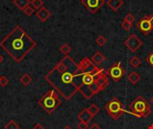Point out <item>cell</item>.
Listing matches in <instances>:
<instances>
[{
  "label": "cell",
  "mask_w": 153,
  "mask_h": 129,
  "mask_svg": "<svg viewBox=\"0 0 153 129\" xmlns=\"http://www.w3.org/2000/svg\"><path fill=\"white\" fill-rule=\"evenodd\" d=\"M128 109L130 114L137 118H147L152 113L149 102L143 96H138L135 98L129 104Z\"/></svg>",
  "instance_id": "cell-4"
},
{
  "label": "cell",
  "mask_w": 153,
  "mask_h": 129,
  "mask_svg": "<svg viewBox=\"0 0 153 129\" xmlns=\"http://www.w3.org/2000/svg\"><path fill=\"white\" fill-rule=\"evenodd\" d=\"M136 27L138 30H140L143 34H148L152 30V23L150 22V19H149V16H145L143 17V19H141L137 24H136Z\"/></svg>",
  "instance_id": "cell-11"
},
{
  "label": "cell",
  "mask_w": 153,
  "mask_h": 129,
  "mask_svg": "<svg viewBox=\"0 0 153 129\" xmlns=\"http://www.w3.org/2000/svg\"><path fill=\"white\" fill-rule=\"evenodd\" d=\"M132 25H133L132 23H129L128 22H126V21L122 22V23H121V27H122L125 31H128L131 30Z\"/></svg>",
  "instance_id": "cell-26"
},
{
  "label": "cell",
  "mask_w": 153,
  "mask_h": 129,
  "mask_svg": "<svg viewBox=\"0 0 153 129\" xmlns=\"http://www.w3.org/2000/svg\"><path fill=\"white\" fill-rule=\"evenodd\" d=\"M125 74H126V71L122 67L121 62L116 63L107 71V75L110 76V78L113 79V81L115 82H118L125 75Z\"/></svg>",
  "instance_id": "cell-7"
},
{
  "label": "cell",
  "mask_w": 153,
  "mask_h": 129,
  "mask_svg": "<svg viewBox=\"0 0 153 129\" xmlns=\"http://www.w3.org/2000/svg\"><path fill=\"white\" fill-rule=\"evenodd\" d=\"M88 111L90 112V114H91L92 117H94V116H96V115L100 112V108H99V106L96 105V104H91V105L88 108Z\"/></svg>",
  "instance_id": "cell-19"
},
{
  "label": "cell",
  "mask_w": 153,
  "mask_h": 129,
  "mask_svg": "<svg viewBox=\"0 0 153 129\" xmlns=\"http://www.w3.org/2000/svg\"><path fill=\"white\" fill-rule=\"evenodd\" d=\"M107 4L114 12H117L123 5L124 1L123 0H108Z\"/></svg>",
  "instance_id": "cell-14"
},
{
  "label": "cell",
  "mask_w": 153,
  "mask_h": 129,
  "mask_svg": "<svg viewBox=\"0 0 153 129\" xmlns=\"http://www.w3.org/2000/svg\"><path fill=\"white\" fill-rule=\"evenodd\" d=\"M78 67L82 72H91V73L96 72L100 69L95 64H93V62L89 57H84L82 60H81L80 63L78 64Z\"/></svg>",
  "instance_id": "cell-9"
},
{
  "label": "cell",
  "mask_w": 153,
  "mask_h": 129,
  "mask_svg": "<svg viewBox=\"0 0 153 129\" xmlns=\"http://www.w3.org/2000/svg\"><path fill=\"white\" fill-rule=\"evenodd\" d=\"M23 11H24V13L27 14V15H31V13H33V9L30 7V6H27V7H25L24 9H23Z\"/></svg>",
  "instance_id": "cell-29"
},
{
  "label": "cell",
  "mask_w": 153,
  "mask_h": 129,
  "mask_svg": "<svg viewBox=\"0 0 153 129\" xmlns=\"http://www.w3.org/2000/svg\"><path fill=\"white\" fill-rule=\"evenodd\" d=\"M14 4L20 8V9H24L25 7H27L30 4L29 0H15Z\"/></svg>",
  "instance_id": "cell-21"
},
{
  "label": "cell",
  "mask_w": 153,
  "mask_h": 129,
  "mask_svg": "<svg viewBox=\"0 0 153 129\" xmlns=\"http://www.w3.org/2000/svg\"><path fill=\"white\" fill-rule=\"evenodd\" d=\"M60 50L62 53H64L65 55H68V53L71 51V47L68 45V44H64L60 47Z\"/></svg>",
  "instance_id": "cell-24"
},
{
  "label": "cell",
  "mask_w": 153,
  "mask_h": 129,
  "mask_svg": "<svg viewBox=\"0 0 153 129\" xmlns=\"http://www.w3.org/2000/svg\"><path fill=\"white\" fill-rule=\"evenodd\" d=\"M77 128H78V129H87L88 128V124L84 123V122H80L77 125Z\"/></svg>",
  "instance_id": "cell-31"
},
{
  "label": "cell",
  "mask_w": 153,
  "mask_h": 129,
  "mask_svg": "<svg viewBox=\"0 0 153 129\" xmlns=\"http://www.w3.org/2000/svg\"><path fill=\"white\" fill-rule=\"evenodd\" d=\"M33 129H44V128H43L40 124H36V125L34 126Z\"/></svg>",
  "instance_id": "cell-33"
},
{
  "label": "cell",
  "mask_w": 153,
  "mask_h": 129,
  "mask_svg": "<svg viewBox=\"0 0 153 129\" xmlns=\"http://www.w3.org/2000/svg\"><path fill=\"white\" fill-rule=\"evenodd\" d=\"M0 47L16 62H21L36 47V42L20 27L16 26L0 42Z\"/></svg>",
  "instance_id": "cell-2"
},
{
  "label": "cell",
  "mask_w": 153,
  "mask_h": 129,
  "mask_svg": "<svg viewBox=\"0 0 153 129\" xmlns=\"http://www.w3.org/2000/svg\"><path fill=\"white\" fill-rule=\"evenodd\" d=\"M2 61H3V57H2V56L0 55V64L2 63Z\"/></svg>",
  "instance_id": "cell-37"
},
{
  "label": "cell",
  "mask_w": 153,
  "mask_h": 129,
  "mask_svg": "<svg viewBox=\"0 0 153 129\" xmlns=\"http://www.w3.org/2000/svg\"><path fill=\"white\" fill-rule=\"evenodd\" d=\"M105 0H82L81 3L91 13H95L103 4Z\"/></svg>",
  "instance_id": "cell-10"
},
{
  "label": "cell",
  "mask_w": 153,
  "mask_h": 129,
  "mask_svg": "<svg viewBox=\"0 0 153 129\" xmlns=\"http://www.w3.org/2000/svg\"><path fill=\"white\" fill-rule=\"evenodd\" d=\"M96 85L99 88L100 91H103L105 90L108 86V75L107 72H103L101 73L96 80Z\"/></svg>",
  "instance_id": "cell-12"
},
{
  "label": "cell",
  "mask_w": 153,
  "mask_h": 129,
  "mask_svg": "<svg viewBox=\"0 0 153 129\" xmlns=\"http://www.w3.org/2000/svg\"><path fill=\"white\" fill-rule=\"evenodd\" d=\"M149 19H150V22H151V23H152V29H153V14H152V15H150V16H149Z\"/></svg>",
  "instance_id": "cell-34"
},
{
  "label": "cell",
  "mask_w": 153,
  "mask_h": 129,
  "mask_svg": "<svg viewBox=\"0 0 153 129\" xmlns=\"http://www.w3.org/2000/svg\"><path fill=\"white\" fill-rule=\"evenodd\" d=\"M4 129H20V128L14 120H11L4 126Z\"/></svg>",
  "instance_id": "cell-22"
},
{
  "label": "cell",
  "mask_w": 153,
  "mask_h": 129,
  "mask_svg": "<svg viewBox=\"0 0 153 129\" xmlns=\"http://www.w3.org/2000/svg\"><path fill=\"white\" fill-rule=\"evenodd\" d=\"M142 61L138 57H134L131 60H130V66L134 68H137L141 66Z\"/></svg>",
  "instance_id": "cell-20"
},
{
  "label": "cell",
  "mask_w": 153,
  "mask_h": 129,
  "mask_svg": "<svg viewBox=\"0 0 153 129\" xmlns=\"http://www.w3.org/2000/svg\"><path fill=\"white\" fill-rule=\"evenodd\" d=\"M31 4L34 5V7L35 8H39L41 5H42V0H33L32 2H31Z\"/></svg>",
  "instance_id": "cell-28"
},
{
  "label": "cell",
  "mask_w": 153,
  "mask_h": 129,
  "mask_svg": "<svg viewBox=\"0 0 153 129\" xmlns=\"http://www.w3.org/2000/svg\"><path fill=\"white\" fill-rule=\"evenodd\" d=\"M63 129H72V128H71L70 126H65V127Z\"/></svg>",
  "instance_id": "cell-35"
},
{
  "label": "cell",
  "mask_w": 153,
  "mask_h": 129,
  "mask_svg": "<svg viewBox=\"0 0 153 129\" xmlns=\"http://www.w3.org/2000/svg\"><path fill=\"white\" fill-rule=\"evenodd\" d=\"M103 72H105V69L100 68L96 72H93V73L85 72L82 75V87L80 88L79 92L83 95L85 99L89 100L93 95L98 94L100 92L96 85V80H97V77Z\"/></svg>",
  "instance_id": "cell-3"
},
{
  "label": "cell",
  "mask_w": 153,
  "mask_h": 129,
  "mask_svg": "<svg viewBox=\"0 0 153 129\" xmlns=\"http://www.w3.org/2000/svg\"><path fill=\"white\" fill-rule=\"evenodd\" d=\"M104 60H105V57H104L100 51L96 52V53L92 56V57H91V61H92L93 64H95L96 66L100 65Z\"/></svg>",
  "instance_id": "cell-15"
},
{
  "label": "cell",
  "mask_w": 153,
  "mask_h": 129,
  "mask_svg": "<svg viewBox=\"0 0 153 129\" xmlns=\"http://www.w3.org/2000/svg\"><path fill=\"white\" fill-rule=\"evenodd\" d=\"M84 73L67 55L45 75V80L65 100L69 101L82 87V78Z\"/></svg>",
  "instance_id": "cell-1"
},
{
  "label": "cell",
  "mask_w": 153,
  "mask_h": 129,
  "mask_svg": "<svg viewBox=\"0 0 153 129\" xmlns=\"http://www.w3.org/2000/svg\"><path fill=\"white\" fill-rule=\"evenodd\" d=\"M78 119L80 120V122H84V123H89V122H91V119H92V116L90 114V112L88 111V109H84V110H82L80 113H79V115H78Z\"/></svg>",
  "instance_id": "cell-13"
},
{
  "label": "cell",
  "mask_w": 153,
  "mask_h": 129,
  "mask_svg": "<svg viewBox=\"0 0 153 129\" xmlns=\"http://www.w3.org/2000/svg\"><path fill=\"white\" fill-rule=\"evenodd\" d=\"M9 84V80L5 76H1L0 77V86L5 87Z\"/></svg>",
  "instance_id": "cell-27"
},
{
  "label": "cell",
  "mask_w": 153,
  "mask_h": 129,
  "mask_svg": "<svg viewBox=\"0 0 153 129\" xmlns=\"http://www.w3.org/2000/svg\"><path fill=\"white\" fill-rule=\"evenodd\" d=\"M90 129H101V128H100V126H99L98 124L94 123V124H92V125L91 126Z\"/></svg>",
  "instance_id": "cell-32"
},
{
  "label": "cell",
  "mask_w": 153,
  "mask_h": 129,
  "mask_svg": "<svg viewBox=\"0 0 153 129\" xmlns=\"http://www.w3.org/2000/svg\"><path fill=\"white\" fill-rule=\"evenodd\" d=\"M39 104L48 114L53 113L61 105L58 92L56 90L49 91L39 101Z\"/></svg>",
  "instance_id": "cell-5"
},
{
  "label": "cell",
  "mask_w": 153,
  "mask_h": 129,
  "mask_svg": "<svg viewBox=\"0 0 153 129\" xmlns=\"http://www.w3.org/2000/svg\"><path fill=\"white\" fill-rule=\"evenodd\" d=\"M37 15L38 17L39 18V20L41 22H45L49 16H50V13L45 8V7H42L38 13H37Z\"/></svg>",
  "instance_id": "cell-16"
},
{
  "label": "cell",
  "mask_w": 153,
  "mask_h": 129,
  "mask_svg": "<svg viewBox=\"0 0 153 129\" xmlns=\"http://www.w3.org/2000/svg\"><path fill=\"white\" fill-rule=\"evenodd\" d=\"M125 45L127 47V48L134 53L136 52L142 46H143V41L134 33L132 35H130L125 41Z\"/></svg>",
  "instance_id": "cell-8"
},
{
  "label": "cell",
  "mask_w": 153,
  "mask_h": 129,
  "mask_svg": "<svg viewBox=\"0 0 153 129\" xmlns=\"http://www.w3.org/2000/svg\"><path fill=\"white\" fill-rule=\"evenodd\" d=\"M96 43L100 46V47H103L106 43H107V39L103 36V35H100L97 40H96Z\"/></svg>",
  "instance_id": "cell-23"
},
{
  "label": "cell",
  "mask_w": 153,
  "mask_h": 129,
  "mask_svg": "<svg viewBox=\"0 0 153 129\" xmlns=\"http://www.w3.org/2000/svg\"><path fill=\"white\" fill-rule=\"evenodd\" d=\"M127 79L128 81L132 84H136L140 79H141V75L139 74H137L136 72H131L128 76H127Z\"/></svg>",
  "instance_id": "cell-17"
},
{
  "label": "cell",
  "mask_w": 153,
  "mask_h": 129,
  "mask_svg": "<svg viewBox=\"0 0 153 129\" xmlns=\"http://www.w3.org/2000/svg\"><path fill=\"white\" fill-rule=\"evenodd\" d=\"M151 103H152V105H153V97L151 99Z\"/></svg>",
  "instance_id": "cell-38"
},
{
  "label": "cell",
  "mask_w": 153,
  "mask_h": 129,
  "mask_svg": "<svg viewBox=\"0 0 153 129\" xmlns=\"http://www.w3.org/2000/svg\"><path fill=\"white\" fill-rule=\"evenodd\" d=\"M148 129H153V124L150 125V126H149V128H148Z\"/></svg>",
  "instance_id": "cell-36"
},
{
  "label": "cell",
  "mask_w": 153,
  "mask_h": 129,
  "mask_svg": "<svg viewBox=\"0 0 153 129\" xmlns=\"http://www.w3.org/2000/svg\"><path fill=\"white\" fill-rule=\"evenodd\" d=\"M124 21L128 22L129 23H132V24H133V22L135 21V17H134V14H132L131 13H128L125 16Z\"/></svg>",
  "instance_id": "cell-25"
},
{
  "label": "cell",
  "mask_w": 153,
  "mask_h": 129,
  "mask_svg": "<svg viewBox=\"0 0 153 129\" xmlns=\"http://www.w3.org/2000/svg\"><path fill=\"white\" fill-rule=\"evenodd\" d=\"M106 110L108 111V114L114 119V120H118L122 114L124 112H126L124 107V104L116 97L112 98L111 101H109L106 106H105Z\"/></svg>",
  "instance_id": "cell-6"
},
{
  "label": "cell",
  "mask_w": 153,
  "mask_h": 129,
  "mask_svg": "<svg viewBox=\"0 0 153 129\" xmlns=\"http://www.w3.org/2000/svg\"><path fill=\"white\" fill-rule=\"evenodd\" d=\"M146 61L153 67V52L152 54H150L147 57H146Z\"/></svg>",
  "instance_id": "cell-30"
},
{
  "label": "cell",
  "mask_w": 153,
  "mask_h": 129,
  "mask_svg": "<svg viewBox=\"0 0 153 129\" xmlns=\"http://www.w3.org/2000/svg\"><path fill=\"white\" fill-rule=\"evenodd\" d=\"M32 79L30 77V75H27V74H24L21 78H20V82L21 84H22L23 86H28L30 83H31Z\"/></svg>",
  "instance_id": "cell-18"
}]
</instances>
